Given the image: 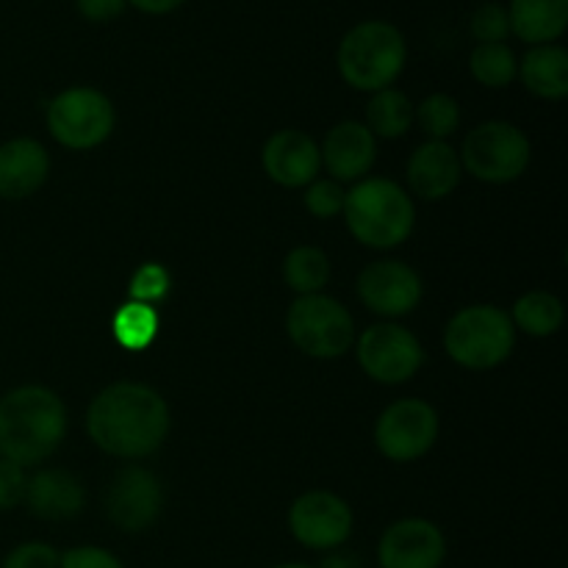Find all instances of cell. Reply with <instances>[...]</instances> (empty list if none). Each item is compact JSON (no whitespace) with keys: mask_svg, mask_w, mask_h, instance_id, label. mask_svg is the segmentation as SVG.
I'll return each mask as SVG.
<instances>
[{"mask_svg":"<svg viewBox=\"0 0 568 568\" xmlns=\"http://www.w3.org/2000/svg\"><path fill=\"white\" fill-rule=\"evenodd\" d=\"M510 33L532 44L558 42L568 28V0H510Z\"/></svg>","mask_w":568,"mask_h":568,"instance_id":"ffe728a7","label":"cell"},{"mask_svg":"<svg viewBox=\"0 0 568 568\" xmlns=\"http://www.w3.org/2000/svg\"><path fill=\"white\" fill-rule=\"evenodd\" d=\"M275 568H316V566H308V564H281Z\"/></svg>","mask_w":568,"mask_h":568,"instance_id":"8d00e7d4","label":"cell"},{"mask_svg":"<svg viewBox=\"0 0 568 568\" xmlns=\"http://www.w3.org/2000/svg\"><path fill=\"white\" fill-rule=\"evenodd\" d=\"M61 555L44 541H26L11 549L0 568H59Z\"/></svg>","mask_w":568,"mask_h":568,"instance_id":"4dcf8cb0","label":"cell"},{"mask_svg":"<svg viewBox=\"0 0 568 568\" xmlns=\"http://www.w3.org/2000/svg\"><path fill=\"white\" fill-rule=\"evenodd\" d=\"M344 220L361 244L375 250H392L408 242L416 225V209L410 194L386 178H369L355 183L344 197Z\"/></svg>","mask_w":568,"mask_h":568,"instance_id":"3957f363","label":"cell"},{"mask_svg":"<svg viewBox=\"0 0 568 568\" xmlns=\"http://www.w3.org/2000/svg\"><path fill=\"white\" fill-rule=\"evenodd\" d=\"M283 277H286L288 288L305 297V294H322L327 277H331V261L320 247H294L283 261Z\"/></svg>","mask_w":568,"mask_h":568,"instance_id":"d4e9b609","label":"cell"},{"mask_svg":"<svg viewBox=\"0 0 568 568\" xmlns=\"http://www.w3.org/2000/svg\"><path fill=\"white\" fill-rule=\"evenodd\" d=\"M22 503L42 521H70L83 510L87 494H83L81 480L70 471L39 469L37 475L28 477Z\"/></svg>","mask_w":568,"mask_h":568,"instance_id":"ac0fdd59","label":"cell"},{"mask_svg":"<svg viewBox=\"0 0 568 568\" xmlns=\"http://www.w3.org/2000/svg\"><path fill=\"white\" fill-rule=\"evenodd\" d=\"M566 320V308L552 292H530L525 297L516 300L514 305V327L525 331L527 336L547 338L552 333L560 331Z\"/></svg>","mask_w":568,"mask_h":568,"instance_id":"603a6c76","label":"cell"},{"mask_svg":"<svg viewBox=\"0 0 568 568\" xmlns=\"http://www.w3.org/2000/svg\"><path fill=\"white\" fill-rule=\"evenodd\" d=\"M414 111L408 94L394 87L381 89V92H372V100L366 103V128L372 136L399 139L414 125Z\"/></svg>","mask_w":568,"mask_h":568,"instance_id":"7402d4cb","label":"cell"},{"mask_svg":"<svg viewBox=\"0 0 568 568\" xmlns=\"http://www.w3.org/2000/svg\"><path fill=\"white\" fill-rule=\"evenodd\" d=\"M344 197H347V192L342 189V183L316 178L305 189V209L314 216H320V220H333V216L344 211Z\"/></svg>","mask_w":568,"mask_h":568,"instance_id":"f1b7e54d","label":"cell"},{"mask_svg":"<svg viewBox=\"0 0 568 568\" xmlns=\"http://www.w3.org/2000/svg\"><path fill=\"white\" fill-rule=\"evenodd\" d=\"M527 89L544 100H564L568 94V53L564 44H532L519 61V72Z\"/></svg>","mask_w":568,"mask_h":568,"instance_id":"44dd1931","label":"cell"},{"mask_svg":"<svg viewBox=\"0 0 568 568\" xmlns=\"http://www.w3.org/2000/svg\"><path fill=\"white\" fill-rule=\"evenodd\" d=\"M316 568H364L361 558L355 552H344V549H333V552H325V558L320 560Z\"/></svg>","mask_w":568,"mask_h":568,"instance_id":"d590c367","label":"cell"},{"mask_svg":"<svg viewBox=\"0 0 568 568\" xmlns=\"http://www.w3.org/2000/svg\"><path fill=\"white\" fill-rule=\"evenodd\" d=\"M261 161H264V170L270 175V181L286 189L308 186L311 181L320 178L322 170L320 144L308 133L294 131V128L272 133L270 142L264 144Z\"/></svg>","mask_w":568,"mask_h":568,"instance_id":"9a60e30c","label":"cell"},{"mask_svg":"<svg viewBox=\"0 0 568 568\" xmlns=\"http://www.w3.org/2000/svg\"><path fill=\"white\" fill-rule=\"evenodd\" d=\"M438 438V414L425 399H397L375 425V444L394 464H410L433 449Z\"/></svg>","mask_w":568,"mask_h":568,"instance_id":"9c48e42d","label":"cell"},{"mask_svg":"<svg viewBox=\"0 0 568 568\" xmlns=\"http://www.w3.org/2000/svg\"><path fill=\"white\" fill-rule=\"evenodd\" d=\"M471 37L477 44L486 42H505L510 37V20H508V6L497 3V0H486L471 11Z\"/></svg>","mask_w":568,"mask_h":568,"instance_id":"83f0119b","label":"cell"},{"mask_svg":"<svg viewBox=\"0 0 568 568\" xmlns=\"http://www.w3.org/2000/svg\"><path fill=\"white\" fill-rule=\"evenodd\" d=\"M114 105L92 87H70L48 103L50 136L70 150H92L114 131Z\"/></svg>","mask_w":568,"mask_h":568,"instance_id":"ba28073f","label":"cell"},{"mask_svg":"<svg viewBox=\"0 0 568 568\" xmlns=\"http://www.w3.org/2000/svg\"><path fill=\"white\" fill-rule=\"evenodd\" d=\"M67 436V408L44 386L11 388L0 397V458L37 466L59 449Z\"/></svg>","mask_w":568,"mask_h":568,"instance_id":"7a4b0ae2","label":"cell"},{"mask_svg":"<svg viewBox=\"0 0 568 568\" xmlns=\"http://www.w3.org/2000/svg\"><path fill=\"white\" fill-rule=\"evenodd\" d=\"M125 0H75V9L89 22H109L125 11Z\"/></svg>","mask_w":568,"mask_h":568,"instance_id":"836d02e7","label":"cell"},{"mask_svg":"<svg viewBox=\"0 0 568 568\" xmlns=\"http://www.w3.org/2000/svg\"><path fill=\"white\" fill-rule=\"evenodd\" d=\"M527 164H530V139L510 122H483L466 133L460 148V166H466L477 181L510 183L525 175Z\"/></svg>","mask_w":568,"mask_h":568,"instance_id":"52a82bcc","label":"cell"},{"mask_svg":"<svg viewBox=\"0 0 568 568\" xmlns=\"http://www.w3.org/2000/svg\"><path fill=\"white\" fill-rule=\"evenodd\" d=\"M469 70L477 83L488 89H505L519 72V59L508 42L477 44L469 55Z\"/></svg>","mask_w":568,"mask_h":568,"instance_id":"cb8c5ba5","label":"cell"},{"mask_svg":"<svg viewBox=\"0 0 568 568\" xmlns=\"http://www.w3.org/2000/svg\"><path fill=\"white\" fill-rule=\"evenodd\" d=\"M89 438L114 458H144L164 444L170 408L144 383H111L87 410Z\"/></svg>","mask_w":568,"mask_h":568,"instance_id":"6da1fadb","label":"cell"},{"mask_svg":"<svg viewBox=\"0 0 568 568\" xmlns=\"http://www.w3.org/2000/svg\"><path fill=\"white\" fill-rule=\"evenodd\" d=\"M288 530L300 547L333 552L342 549L353 532V510L336 494L308 491L294 499L288 510Z\"/></svg>","mask_w":568,"mask_h":568,"instance_id":"8fae6325","label":"cell"},{"mask_svg":"<svg viewBox=\"0 0 568 568\" xmlns=\"http://www.w3.org/2000/svg\"><path fill=\"white\" fill-rule=\"evenodd\" d=\"M59 568H125L114 552L103 547H72L59 558Z\"/></svg>","mask_w":568,"mask_h":568,"instance_id":"d6a6232c","label":"cell"},{"mask_svg":"<svg viewBox=\"0 0 568 568\" xmlns=\"http://www.w3.org/2000/svg\"><path fill=\"white\" fill-rule=\"evenodd\" d=\"M444 347L449 358L466 369H494L514 353L516 327L497 305H469L449 320Z\"/></svg>","mask_w":568,"mask_h":568,"instance_id":"5b68a950","label":"cell"},{"mask_svg":"<svg viewBox=\"0 0 568 568\" xmlns=\"http://www.w3.org/2000/svg\"><path fill=\"white\" fill-rule=\"evenodd\" d=\"M414 120L419 122L422 131L430 136V142H447V139L458 131L460 105L458 100L449 98V94L436 92L430 94V98L422 100L419 109L414 111Z\"/></svg>","mask_w":568,"mask_h":568,"instance_id":"4316f807","label":"cell"},{"mask_svg":"<svg viewBox=\"0 0 568 568\" xmlns=\"http://www.w3.org/2000/svg\"><path fill=\"white\" fill-rule=\"evenodd\" d=\"M447 538L427 519H399L377 544L381 568H442Z\"/></svg>","mask_w":568,"mask_h":568,"instance_id":"4fadbf2b","label":"cell"},{"mask_svg":"<svg viewBox=\"0 0 568 568\" xmlns=\"http://www.w3.org/2000/svg\"><path fill=\"white\" fill-rule=\"evenodd\" d=\"M50 175V155L37 139H9L0 144V200H26Z\"/></svg>","mask_w":568,"mask_h":568,"instance_id":"e0dca14e","label":"cell"},{"mask_svg":"<svg viewBox=\"0 0 568 568\" xmlns=\"http://www.w3.org/2000/svg\"><path fill=\"white\" fill-rule=\"evenodd\" d=\"M128 6H133V9L144 11V14H170V11L181 9L186 0H125Z\"/></svg>","mask_w":568,"mask_h":568,"instance_id":"e575fe53","label":"cell"},{"mask_svg":"<svg viewBox=\"0 0 568 568\" xmlns=\"http://www.w3.org/2000/svg\"><path fill=\"white\" fill-rule=\"evenodd\" d=\"M170 292V275H166L164 266L159 264H144L142 270L133 275L131 281V300L133 303H144L153 305L155 300H161L164 294Z\"/></svg>","mask_w":568,"mask_h":568,"instance_id":"f546056e","label":"cell"},{"mask_svg":"<svg viewBox=\"0 0 568 568\" xmlns=\"http://www.w3.org/2000/svg\"><path fill=\"white\" fill-rule=\"evenodd\" d=\"M358 297L381 316H405L419 305L422 277L403 261H375L358 277Z\"/></svg>","mask_w":568,"mask_h":568,"instance_id":"5bb4252c","label":"cell"},{"mask_svg":"<svg viewBox=\"0 0 568 568\" xmlns=\"http://www.w3.org/2000/svg\"><path fill=\"white\" fill-rule=\"evenodd\" d=\"M286 331L297 349L311 358H338L355 342L353 316L327 294H305L294 300L286 314Z\"/></svg>","mask_w":568,"mask_h":568,"instance_id":"8992f818","label":"cell"},{"mask_svg":"<svg viewBox=\"0 0 568 568\" xmlns=\"http://www.w3.org/2000/svg\"><path fill=\"white\" fill-rule=\"evenodd\" d=\"M358 364L372 381L397 386L422 369L425 349L408 327L386 322V325H372L358 338Z\"/></svg>","mask_w":568,"mask_h":568,"instance_id":"30bf717a","label":"cell"},{"mask_svg":"<svg viewBox=\"0 0 568 568\" xmlns=\"http://www.w3.org/2000/svg\"><path fill=\"white\" fill-rule=\"evenodd\" d=\"M408 42L394 22L364 20L349 28L336 50L338 75L358 92H381L399 78Z\"/></svg>","mask_w":568,"mask_h":568,"instance_id":"277c9868","label":"cell"},{"mask_svg":"<svg viewBox=\"0 0 568 568\" xmlns=\"http://www.w3.org/2000/svg\"><path fill=\"white\" fill-rule=\"evenodd\" d=\"M464 166L447 142H425L408 161V186L422 200H444L458 189Z\"/></svg>","mask_w":568,"mask_h":568,"instance_id":"d6986e66","label":"cell"},{"mask_svg":"<svg viewBox=\"0 0 568 568\" xmlns=\"http://www.w3.org/2000/svg\"><path fill=\"white\" fill-rule=\"evenodd\" d=\"M111 331H114V338L122 347L139 353V349H148L159 336V314H155L153 305L128 300L114 314Z\"/></svg>","mask_w":568,"mask_h":568,"instance_id":"484cf974","label":"cell"},{"mask_svg":"<svg viewBox=\"0 0 568 568\" xmlns=\"http://www.w3.org/2000/svg\"><path fill=\"white\" fill-rule=\"evenodd\" d=\"M320 155L333 181H361L375 164L377 144L364 122L347 120L327 131Z\"/></svg>","mask_w":568,"mask_h":568,"instance_id":"2e32d148","label":"cell"},{"mask_svg":"<svg viewBox=\"0 0 568 568\" xmlns=\"http://www.w3.org/2000/svg\"><path fill=\"white\" fill-rule=\"evenodd\" d=\"M164 508V488L153 471L142 466H125L111 480L105 494V514L122 532H144L155 525Z\"/></svg>","mask_w":568,"mask_h":568,"instance_id":"7c38bea8","label":"cell"},{"mask_svg":"<svg viewBox=\"0 0 568 568\" xmlns=\"http://www.w3.org/2000/svg\"><path fill=\"white\" fill-rule=\"evenodd\" d=\"M26 483L28 475L22 466L0 458V514L3 510H14L26 499Z\"/></svg>","mask_w":568,"mask_h":568,"instance_id":"1f68e13d","label":"cell"}]
</instances>
